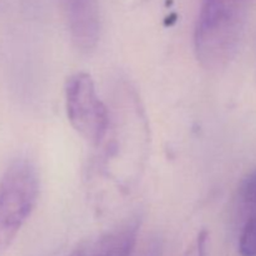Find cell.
Instances as JSON below:
<instances>
[{"mask_svg":"<svg viewBox=\"0 0 256 256\" xmlns=\"http://www.w3.org/2000/svg\"><path fill=\"white\" fill-rule=\"evenodd\" d=\"M240 256H256V212L248 220L239 239Z\"/></svg>","mask_w":256,"mask_h":256,"instance_id":"5","label":"cell"},{"mask_svg":"<svg viewBox=\"0 0 256 256\" xmlns=\"http://www.w3.org/2000/svg\"><path fill=\"white\" fill-rule=\"evenodd\" d=\"M39 188V174L29 159L10 162L0 179V252L10 246L32 215Z\"/></svg>","mask_w":256,"mask_h":256,"instance_id":"2","label":"cell"},{"mask_svg":"<svg viewBox=\"0 0 256 256\" xmlns=\"http://www.w3.org/2000/svg\"><path fill=\"white\" fill-rule=\"evenodd\" d=\"M208 240L209 234L206 230H202L188 248L184 256H208Z\"/></svg>","mask_w":256,"mask_h":256,"instance_id":"6","label":"cell"},{"mask_svg":"<svg viewBox=\"0 0 256 256\" xmlns=\"http://www.w3.org/2000/svg\"><path fill=\"white\" fill-rule=\"evenodd\" d=\"M60 5L74 46L82 52L95 49L102 32L98 0H60Z\"/></svg>","mask_w":256,"mask_h":256,"instance_id":"4","label":"cell"},{"mask_svg":"<svg viewBox=\"0 0 256 256\" xmlns=\"http://www.w3.org/2000/svg\"><path fill=\"white\" fill-rule=\"evenodd\" d=\"M240 196L250 204H256V170L248 175L240 185Z\"/></svg>","mask_w":256,"mask_h":256,"instance_id":"7","label":"cell"},{"mask_svg":"<svg viewBox=\"0 0 256 256\" xmlns=\"http://www.w3.org/2000/svg\"><path fill=\"white\" fill-rule=\"evenodd\" d=\"M249 0H202L194 32L195 54L208 70L229 64L238 50Z\"/></svg>","mask_w":256,"mask_h":256,"instance_id":"1","label":"cell"},{"mask_svg":"<svg viewBox=\"0 0 256 256\" xmlns=\"http://www.w3.org/2000/svg\"><path fill=\"white\" fill-rule=\"evenodd\" d=\"M142 256H162V244L159 242H152Z\"/></svg>","mask_w":256,"mask_h":256,"instance_id":"8","label":"cell"},{"mask_svg":"<svg viewBox=\"0 0 256 256\" xmlns=\"http://www.w3.org/2000/svg\"><path fill=\"white\" fill-rule=\"evenodd\" d=\"M65 109L75 132L96 146L106 136L109 112L88 72H76L65 84Z\"/></svg>","mask_w":256,"mask_h":256,"instance_id":"3","label":"cell"}]
</instances>
